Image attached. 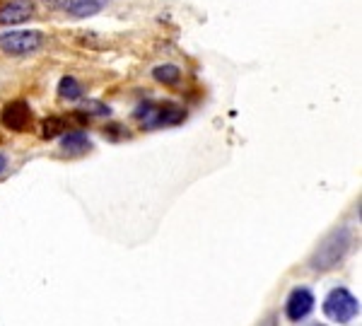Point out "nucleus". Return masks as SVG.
<instances>
[{
  "label": "nucleus",
  "mask_w": 362,
  "mask_h": 326,
  "mask_svg": "<svg viewBox=\"0 0 362 326\" xmlns=\"http://www.w3.org/2000/svg\"><path fill=\"white\" fill-rule=\"evenodd\" d=\"M107 0H73L68 5V15L70 18H90V15H97L104 8Z\"/></svg>",
  "instance_id": "1a4fd4ad"
},
{
  "label": "nucleus",
  "mask_w": 362,
  "mask_h": 326,
  "mask_svg": "<svg viewBox=\"0 0 362 326\" xmlns=\"http://www.w3.org/2000/svg\"><path fill=\"white\" fill-rule=\"evenodd\" d=\"M358 309H360V302L355 300L353 292H348L345 287L331 290L326 295V300H323V314L338 324H348L350 319L358 314Z\"/></svg>",
  "instance_id": "7ed1b4c3"
},
{
  "label": "nucleus",
  "mask_w": 362,
  "mask_h": 326,
  "mask_svg": "<svg viewBox=\"0 0 362 326\" xmlns=\"http://www.w3.org/2000/svg\"><path fill=\"white\" fill-rule=\"evenodd\" d=\"M5 167H8V157L0 155V172H5Z\"/></svg>",
  "instance_id": "dca6fc26"
},
{
  "label": "nucleus",
  "mask_w": 362,
  "mask_h": 326,
  "mask_svg": "<svg viewBox=\"0 0 362 326\" xmlns=\"http://www.w3.org/2000/svg\"><path fill=\"white\" fill-rule=\"evenodd\" d=\"M152 78H155L160 85H177L181 80V70H179V65H174V63H162V65H157V68H152Z\"/></svg>",
  "instance_id": "9d476101"
},
{
  "label": "nucleus",
  "mask_w": 362,
  "mask_h": 326,
  "mask_svg": "<svg viewBox=\"0 0 362 326\" xmlns=\"http://www.w3.org/2000/svg\"><path fill=\"white\" fill-rule=\"evenodd\" d=\"M311 309H314V295H311V290H307V287H295L288 297V307H285L288 317L293 319V322H302L304 317H309Z\"/></svg>",
  "instance_id": "423d86ee"
},
{
  "label": "nucleus",
  "mask_w": 362,
  "mask_h": 326,
  "mask_svg": "<svg viewBox=\"0 0 362 326\" xmlns=\"http://www.w3.org/2000/svg\"><path fill=\"white\" fill-rule=\"evenodd\" d=\"M135 118L142 123V128H162V126H177L186 118V111L172 102H164V104H140L135 109Z\"/></svg>",
  "instance_id": "f03ea898"
},
{
  "label": "nucleus",
  "mask_w": 362,
  "mask_h": 326,
  "mask_svg": "<svg viewBox=\"0 0 362 326\" xmlns=\"http://www.w3.org/2000/svg\"><path fill=\"white\" fill-rule=\"evenodd\" d=\"M43 43V34L36 29H15L0 34V51L8 56H27Z\"/></svg>",
  "instance_id": "20e7f679"
},
{
  "label": "nucleus",
  "mask_w": 362,
  "mask_h": 326,
  "mask_svg": "<svg viewBox=\"0 0 362 326\" xmlns=\"http://www.w3.org/2000/svg\"><path fill=\"white\" fill-rule=\"evenodd\" d=\"M34 15V3L32 0H13L0 8V25H22L32 20Z\"/></svg>",
  "instance_id": "0eeeda50"
},
{
  "label": "nucleus",
  "mask_w": 362,
  "mask_h": 326,
  "mask_svg": "<svg viewBox=\"0 0 362 326\" xmlns=\"http://www.w3.org/2000/svg\"><path fill=\"white\" fill-rule=\"evenodd\" d=\"M48 3H51V8H63L65 10L73 0H48Z\"/></svg>",
  "instance_id": "2eb2a0df"
},
{
  "label": "nucleus",
  "mask_w": 362,
  "mask_h": 326,
  "mask_svg": "<svg viewBox=\"0 0 362 326\" xmlns=\"http://www.w3.org/2000/svg\"><path fill=\"white\" fill-rule=\"evenodd\" d=\"M29 118H32L29 104L22 100L10 102V104H5L3 111H0V121H3V126L10 130H25L27 123H29Z\"/></svg>",
  "instance_id": "39448f33"
},
{
  "label": "nucleus",
  "mask_w": 362,
  "mask_h": 326,
  "mask_svg": "<svg viewBox=\"0 0 362 326\" xmlns=\"http://www.w3.org/2000/svg\"><path fill=\"white\" fill-rule=\"evenodd\" d=\"M82 109H85L87 114H95V116H109V114H112V109H109L107 104H102V102H97V100L85 102Z\"/></svg>",
  "instance_id": "ddd939ff"
},
{
  "label": "nucleus",
  "mask_w": 362,
  "mask_h": 326,
  "mask_svg": "<svg viewBox=\"0 0 362 326\" xmlns=\"http://www.w3.org/2000/svg\"><path fill=\"white\" fill-rule=\"evenodd\" d=\"M104 135L112 140H119V138H128V130H123V126H119V123H112V126L104 128Z\"/></svg>",
  "instance_id": "4468645a"
},
{
  "label": "nucleus",
  "mask_w": 362,
  "mask_h": 326,
  "mask_svg": "<svg viewBox=\"0 0 362 326\" xmlns=\"http://www.w3.org/2000/svg\"><path fill=\"white\" fill-rule=\"evenodd\" d=\"M65 118H60V116H48L46 121L41 123V138H46V140H51V138H58L60 133H65Z\"/></svg>",
  "instance_id": "f8f14e48"
},
{
  "label": "nucleus",
  "mask_w": 362,
  "mask_h": 326,
  "mask_svg": "<svg viewBox=\"0 0 362 326\" xmlns=\"http://www.w3.org/2000/svg\"><path fill=\"white\" fill-rule=\"evenodd\" d=\"M58 95L63 97V100H80L82 97V87L78 80L73 78V75H65V78H60L58 83Z\"/></svg>",
  "instance_id": "9b49d317"
},
{
  "label": "nucleus",
  "mask_w": 362,
  "mask_h": 326,
  "mask_svg": "<svg viewBox=\"0 0 362 326\" xmlns=\"http://www.w3.org/2000/svg\"><path fill=\"white\" fill-rule=\"evenodd\" d=\"M350 249V230L348 227H336L333 232H328L321 239V244L316 247V252L309 259L311 271H331L333 266H338L345 259Z\"/></svg>",
  "instance_id": "f257e3e1"
},
{
  "label": "nucleus",
  "mask_w": 362,
  "mask_h": 326,
  "mask_svg": "<svg viewBox=\"0 0 362 326\" xmlns=\"http://www.w3.org/2000/svg\"><path fill=\"white\" fill-rule=\"evenodd\" d=\"M60 148H63V152H68V155H85V152L92 150V140L82 130H70V133H65L60 138Z\"/></svg>",
  "instance_id": "6e6552de"
}]
</instances>
